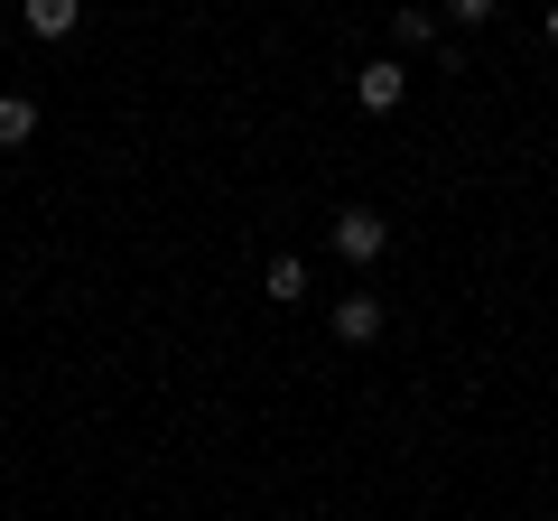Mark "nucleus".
<instances>
[{"label":"nucleus","instance_id":"6","mask_svg":"<svg viewBox=\"0 0 558 521\" xmlns=\"http://www.w3.org/2000/svg\"><path fill=\"white\" fill-rule=\"evenodd\" d=\"M260 299H279V307H299V299H307V260H289V252H279L270 270H260Z\"/></svg>","mask_w":558,"mask_h":521},{"label":"nucleus","instance_id":"8","mask_svg":"<svg viewBox=\"0 0 558 521\" xmlns=\"http://www.w3.org/2000/svg\"><path fill=\"white\" fill-rule=\"evenodd\" d=\"M539 38H549V47H558V10H549V20H539Z\"/></svg>","mask_w":558,"mask_h":521},{"label":"nucleus","instance_id":"1","mask_svg":"<svg viewBox=\"0 0 558 521\" xmlns=\"http://www.w3.org/2000/svg\"><path fill=\"white\" fill-rule=\"evenodd\" d=\"M336 252L354 260V270H373V260L391 252V215H373V205H344V215H336Z\"/></svg>","mask_w":558,"mask_h":521},{"label":"nucleus","instance_id":"2","mask_svg":"<svg viewBox=\"0 0 558 521\" xmlns=\"http://www.w3.org/2000/svg\"><path fill=\"white\" fill-rule=\"evenodd\" d=\"M336 336L344 344H381L391 336V299H381V289H344L336 299Z\"/></svg>","mask_w":558,"mask_h":521},{"label":"nucleus","instance_id":"5","mask_svg":"<svg viewBox=\"0 0 558 521\" xmlns=\"http://www.w3.org/2000/svg\"><path fill=\"white\" fill-rule=\"evenodd\" d=\"M38 141V102L28 94H0V149H28Z\"/></svg>","mask_w":558,"mask_h":521},{"label":"nucleus","instance_id":"3","mask_svg":"<svg viewBox=\"0 0 558 521\" xmlns=\"http://www.w3.org/2000/svg\"><path fill=\"white\" fill-rule=\"evenodd\" d=\"M400 94H410V65H400V57H373V65L354 75V102H363V112H400Z\"/></svg>","mask_w":558,"mask_h":521},{"label":"nucleus","instance_id":"7","mask_svg":"<svg viewBox=\"0 0 558 521\" xmlns=\"http://www.w3.org/2000/svg\"><path fill=\"white\" fill-rule=\"evenodd\" d=\"M438 28H447V20H428V10H400V20H391V47H438Z\"/></svg>","mask_w":558,"mask_h":521},{"label":"nucleus","instance_id":"4","mask_svg":"<svg viewBox=\"0 0 558 521\" xmlns=\"http://www.w3.org/2000/svg\"><path fill=\"white\" fill-rule=\"evenodd\" d=\"M75 20H84L75 0H28V10H20V28H28V38H75Z\"/></svg>","mask_w":558,"mask_h":521}]
</instances>
